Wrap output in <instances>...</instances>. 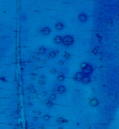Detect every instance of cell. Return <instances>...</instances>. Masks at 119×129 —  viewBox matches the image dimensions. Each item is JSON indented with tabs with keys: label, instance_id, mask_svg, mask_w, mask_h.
Listing matches in <instances>:
<instances>
[{
	"label": "cell",
	"instance_id": "7a4b0ae2",
	"mask_svg": "<svg viewBox=\"0 0 119 129\" xmlns=\"http://www.w3.org/2000/svg\"><path fill=\"white\" fill-rule=\"evenodd\" d=\"M91 71H92V69H91V66H87V68L85 67V68L83 69V72H84V73H85V74L90 73Z\"/></svg>",
	"mask_w": 119,
	"mask_h": 129
},
{
	"label": "cell",
	"instance_id": "277c9868",
	"mask_svg": "<svg viewBox=\"0 0 119 129\" xmlns=\"http://www.w3.org/2000/svg\"><path fill=\"white\" fill-rule=\"evenodd\" d=\"M54 41H55L56 43H60V42L62 41V38L60 37V36H57V37H56L55 38H54Z\"/></svg>",
	"mask_w": 119,
	"mask_h": 129
},
{
	"label": "cell",
	"instance_id": "ba28073f",
	"mask_svg": "<svg viewBox=\"0 0 119 129\" xmlns=\"http://www.w3.org/2000/svg\"><path fill=\"white\" fill-rule=\"evenodd\" d=\"M83 83H88L89 81H90V78H89L88 77H86L83 79Z\"/></svg>",
	"mask_w": 119,
	"mask_h": 129
},
{
	"label": "cell",
	"instance_id": "6da1fadb",
	"mask_svg": "<svg viewBox=\"0 0 119 129\" xmlns=\"http://www.w3.org/2000/svg\"><path fill=\"white\" fill-rule=\"evenodd\" d=\"M63 42L64 45L68 46V45H71L73 42V39L71 36H66V37H64V38L63 39Z\"/></svg>",
	"mask_w": 119,
	"mask_h": 129
},
{
	"label": "cell",
	"instance_id": "52a82bcc",
	"mask_svg": "<svg viewBox=\"0 0 119 129\" xmlns=\"http://www.w3.org/2000/svg\"><path fill=\"white\" fill-rule=\"evenodd\" d=\"M56 28L57 29H61L63 28V25H62L61 23H57V24L56 25Z\"/></svg>",
	"mask_w": 119,
	"mask_h": 129
},
{
	"label": "cell",
	"instance_id": "5b68a950",
	"mask_svg": "<svg viewBox=\"0 0 119 129\" xmlns=\"http://www.w3.org/2000/svg\"><path fill=\"white\" fill-rule=\"evenodd\" d=\"M77 77L79 79V80H80V79H82V77H83L82 73H76V77H75V79H76ZM79 79H78V80H79Z\"/></svg>",
	"mask_w": 119,
	"mask_h": 129
},
{
	"label": "cell",
	"instance_id": "9c48e42d",
	"mask_svg": "<svg viewBox=\"0 0 119 129\" xmlns=\"http://www.w3.org/2000/svg\"><path fill=\"white\" fill-rule=\"evenodd\" d=\"M50 56H51V57H55V56H56V53L52 52V53H51V54H50Z\"/></svg>",
	"mask_w": 119,
	"mask_h": 129
},
{
	"label": "cell",
	"instance_id": "3957f363",
	"mask_svg": "<svg viewBox=\"0 0 119 129\" xmlns=\"http://www.w3.org/2000/svg\"><path fill=\"white\" fill-rule=\"evenodd\" d=\"M86 19H87V16L85 15V14H81V15L79 16V20L82 21V22L86 21Z\"/></svg>",
	"mask_w": 119,
	"mask_h": 129
},
{
	"label": "cell",
	"instance_id": "8992f818",
	"mask_svg": "<svg viewBox=\"0 0 119 129\" xmlns=\"http://www.w3.org/2000/svg\"><path fill=\"white\" fill-rule=\"evenodd\" d=\"M49 31H50V30H49L48 28H44V29H43L42 30H41V32L44 33V34H48L49 33Z\"/></svg>",
	"mask_w": 119,
	"mask_h": 129
}]
</instances>
